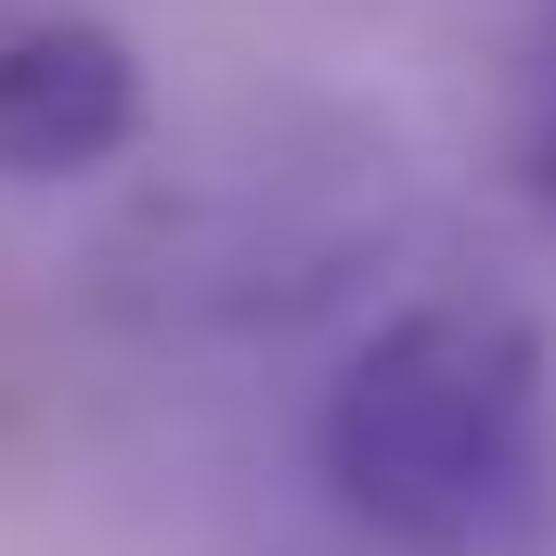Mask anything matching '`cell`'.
Listing matches in <instances>:
<instances>
[{"label":"cell","instance_id":"6da1fadb","mask_svg":"<svg viewBox=\"0 0 556 556\" xmlns=\"http://www.w3.org/2000/svg\"><path fill=\"white\" fill-rule=\"evenodd\" d=\"M324 492L389 556H531L556 531V350L531 311H389L324 389Z\"/></svg>","mask_w":556,"mask_h":556},{"label":"cell","instance_id":"7a4b0ae2","mask_svg":"<svg viewBox=\"0 0 556 556\" xmlns=\"http://www.w3.org/2000/svg\"><path fill=\"white\" fill-rule=\"evenodd\" d=\"M142 52L104 13H39L0 39V181H91L142 142Z\"/></svg>","mask_w":556,"mask_h":556},{"label":"cell","instance_id":"3957f363","mask_svg":"<svg viewBox=\"0 0 556 556\" xmlns=\"http://www.w3.org/2000/svg\"><path fill=\"white\" fill-rule=\"evenodd\" d=\"M518 194L556 220V13L531 39V91H518Z\"/></svg>","mask_w":556,"mask_h":556}]
</instances>
